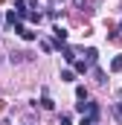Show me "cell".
<instances>
[{"label": "cell", "instance_id": "obj_1", "mask_svg": "<svg viewBox=\"0 0 122 125\" xmlns=\"http://www.w3.org/2000/svg\"><path fill=\"white\" fill-rule=\"evenodd\" d=\"M15 32H18L23 41H35V32H32V29H26L23 23H18V26H15Z\"/></svg>", "mask_w": 122, "mask_h": 125}, {"label": "cell", "instance_id": "obj_2", "mask_svg": "<svg viewBox=\"0 0 122 125\" xmlns=\"http://www.w3.org/2000/svg\"><path fill=\"white\" fill-rule=\"evenodd\" d=\"M84 114H87L90 122H96V119H99V105H96V102H87V111H84Z\"/></svg>", "mask_w": 122, "mask_h": 125}, {"label": "cell", "instance_id": "obj_3", "mask_svg": "<svg viewBox=\"0 0 122 125\" xmlns=\"http://www.w3.org/2000/svg\"><path fill=\"white\" fill-rule=\"evenodd\" d=\"M52 35H55V44H58V47H64V41H67V29L55 26V29H52Z\"/></svg>", "mask_w": 122, "mask_h": 125}, {"label": "cell", "instance_id": "obj_4", "mask_svg": "<svg viewBox=\"0 0 122 125\" xmlns=\"http://www.w3.org/2000/svg\"><path fill=\"white\" fill-rule=\"evenodd\" d=\"M29 58H32L29 52H12V55H9V61H12V64H20V61H29Z\"/></svg>", "mask_w": 122, "mask_h": 125}, {"label": "cell", "instance_id": "obj_5", "mask_svg": "<svg viewBox=\"0 0 122 125\" xmlns=\"http://www.w3.org/2000/svg\"><path fill=\"white\" fill-rule=\"evenodd\" d=\"M41 108H47V111H52V108H55V102L50 99V93H47V87H44V96H41Z\"/></svg>", "mask_w": 122, "mask_h": 125}, {"label": "cell", "instance_id": "obj_6", "mask_svg": "<svg viewBox=\"0 0 122 125\" xmlns=\"http://www.w3.org/2000/svg\"><path fill=\"white\" fill-rule=\"evenodd\" d=\"M90 67H93V64L87 61V58H81V61H76V73H87Z\"/></svg>", "mask_w": 122, "mask_h": 125}, {"label": "cell", "instance_id": "obj_7", "mask_svg": "<svg viewBox=\"0 0 122 125\" xmlns=\"http://www.w3.org/2000/svg\"><path fill=\"white\" fill-rule=\"evenodd\" d=\"M61 52H64V58H67V61H70V64H76V61H79V58H76V52H73L70 47H64Z\"/></svg>", "mask_w": 122, "mask_h": 125}, {"label": "cell", "instance_id": "obj_8", "mask_svg": "<svg viewBox=\"0 0 122 125\" xmlns=\"http://www.w3.org/2000/svg\"><path fill=\"white\" fill-rule=\"evenodd\" d=\"M111 70H113V73H119V70H122V55H113V61H111Z\"/></svg>", "mask_w": 122, "mask_h": 125}, {"label": "cell", "instance_id": "obj_9", "mask_svg": "<svg viewBox=\"0 0 122 125\" xmlns=\"http://www.w3.org/2000/svg\"><path fill=\"white\" fill-rule=\"evenodd\" d=\"M61 82H76V73L73 70H61Z\"/></svg>", "mask_w": 122, "mask_h": 125}, {"label": "cell", "instance_id": "obj_10", "mask_svg": "<svg viewBox=\"0 0 122 125\" xmlns=\"http://www.w3.org/2000/svg\"><path fill=\"white\" fill-rule=\"evenodd\" d=\"M84 58H87V61H90V64H96V58H99V52H96V50H93V47H90V50L84 52Z\"/></svg>", "mask_w": 122, "mask_h": 125}, {"label": "cell", "instance_id": "obj_11", "mask_svg": "<svg viewBox=\"0 0 122 125\" xmlns=\"http://www.w3.org/2000/svg\"><path fill=\"white\" fill-rule=\"evenodd\" d=\"M26 21H32V23H41V12H26Z\"/></svg>", "mask_w": 122, "mask_h": 125}, {"label": "cell", "instance_id": "obj_12", "mask_svg": "<svg viewBox=\"0 0 122 125\" xmlns=\"http://www.w3.org/2000/svg\"><path fill=\"white\" fill-rule=\"evenodd\" d=\"M76 96H79V99H87V87H84V84H79V87H76Z\"/></svg>", "mask_w": 122, "mask_h": 125}, {"label": "cell", "instance_id": "obj_13", "mask_svg": "<svg viewBox=\"0 0 122 125\" xmlns=\"http://www.w3.org/2000/svg\"><path fill=\"white\" fill-rule=\"evenodd\" d=\"M113 116L122 122V102H116V105H113Z\"/></svg>", "mask_w": 122, "mask_h": 125}, {"label": "cell", "instance_id": "obj_14", "mask_svg": "<svg viewBox=\"0 0 122 125\" xmlns=\"http://www.w3.org/2000/svg\"><path fill=\"white\" fill-rule=\"evenodd\" d=\"M76 111H79V114H84V111H87V99H81V102H76Z\"/></svg>", "mask_w": 122, "mask_h": 125}, {"label": "cell", "instance_id": "obj_15", "mask_svg": "<svg viewBox=\"0 0 122 125\" xmlns=\"http://www.w3.org/2000/svg\"><path fill=\"white\" fill-rule=\"evenodd\" d=\"M61 125H73V119H70V114H61Z\"/></svg>", "mask_w": 122, "mask_h": 125}, {"label": "cell", "instance_id": "obj_16", "mask_svg": "<svg viewBox=\"0 0 122 125\" xmlns=\"http://www.w3.org/2000/svg\"><path fill=\"white\" fill-rule=\"evenodd\" d=\"M119 32H122V23H119Z\"/></svg>", "mask_w": 122, "mask_h": 125}, {"label": "cell", "instance_id": "obj_17", "mask_svg": "<svg viewBox=\"0 0 122 125\" xmlns=\"http://www.w3.org/2000/svg\"><path fill=\"white\" fill-rule=\"evenodd\" d=\"M96 125H99V122H96Z\"/></svg>", "mask_w": 122, "mask_h": 125}]
</instances>
